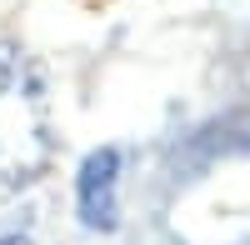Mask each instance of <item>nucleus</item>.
Returning <instances> with one entry per match:
<instances>
[{
  "mask_svg": "<svg viewBox=\"0 0 250 245\" xmlns=\"http://www.w3.org/2000/svg\"><path fill=\"white\" fill-rule=\"evenodd\" d=\"M115 180H120V150H90L85 165L75 175V210H80V225L85 230H115L120 205H115Z\"/></svg>",
  "mask_w": 250,
  "mask_h": 245,
  "instance_id": "nucleus-2",
  "label": "nucleus"
},
{
  "mask_svg": "<svg viewBox=\"0 0 250 245\" xmlns=\"http://www.w3.org/2000/svg\"><path fill=\"white\" fill-rule=\"evenodd\" d=\"M50 105L40 65L0 40V200L25 190L50 160Z\"/></svg>",
  "mask_w": 250,
  "mask_h": 245,
  "instance_id": "nucleus-1",
  "label": "nucleus"
},
{
  "mask_svg": "<svg viewBox=\"0 0 250 245\" xmlns=\"http://www.w3.org/2000/svg\"><path fill=\"white\" fill-rule=\"evenodd\" d=\"M0 245H35V240H30V235H5Z\"/></svg>",
  "mask_w": 250,
  "mask_h": 245,
  "instance_id": "nucleus-3",
  "label": "nucleus"
}]
</instances>
